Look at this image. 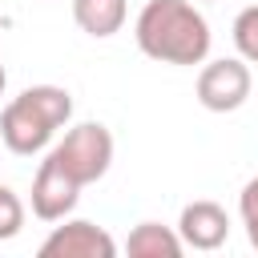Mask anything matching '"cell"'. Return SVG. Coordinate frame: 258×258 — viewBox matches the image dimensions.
I'll return each instance as SVG.
<instances>
[{"label": "cell", "instance_id": "cell-5", "mask_svg": "<svg viewBox=\"0 0 258 258\" xmlns=\"http://www.w3.org/2000/svg\"><path fill=\"white\" fill-rule=\"evenodd\" d=\"M113 254H117L113 234L85 218L52 226V234L40 242V258H113Z\"/></svg>", "mask_w": 258, "mask_h": 258}, {"label": "cell", "instance_id": "cell-2", "mask_svg": "<svg viewBox=\"0 0 258 258\" xmlns=\"http://www.w3.org/2000/svg\"><path fill=\"white\" fill-rule=\"evenodd\" d=\"M73 117V93L60 85H32L20 97H12L0 113V141L16 157H32L48 149L56 129H64Z\"/></svg>", "mask_w": 258, "mask_h": 258}, {"label": "cell", "instance_id": "cell-6", "mask_svg": "<svg viewBox=\"0 0 258 258\" xmlns=\"http://www.w3.org/2000/svg\"><path fill=\"white\" fill-rule=\"evenodd\" d=\"M81 189H85L81 181H73L52 157H44L40 169H36V177H32V214L40 222H64L77 210Z\"/></svg>", "mask_w": 258, "mask_h": 258}, {"label": "cell", "instance_id": "cell-11", "mask_svg": "<svg viewBox=\"0 0 258 258\" xmlns=\"http://www.w3.org/2000/svg\"><path fill=\"white\" fill-rule=\"evenodd\" d=\"M24 230V202L16 198V189L0 185V242H12Z\"/></svg>", "mask_w": 258, "mask_h": 258}, {"label": "cell", "instance_id": "cell-9", "mask_svg": "<svg viewBox=\"0 0 258 258\" xmlns=\"http://www.w3.org/2000/svg\"><path fill=\"white\" fill-rule=\"evenodd\" d=\"M125 250H129L133 258H177V254L185 250V242H181L177 230H169V226H161V222H137V226L129 230Z\"/></svg>", "mask_w": 258, "mask_h": 258}, {"label": "cell", "instance_id": "cell-3", "mask_svg": "<svg viewBox=\"0 0 258 258\" xmlns=\"http://www.w3.org/2000/svg\"><path fill=\"white\" fill-rule=\"evenodd\" d=\"M48 157H52L73 181L93 185V181H101V177L109 173V165H113V133H109L101 121H81V125H73V129L48 149Z\"/></svg>", "mask_w": 258, "mask_h": 258}, {"label": "cell", "instance_id": "cell-4", "mask_svg": "<svg viewBox=\"0 0 258 258\" xmlns=\"http://www.w3.org/2000/svg\"><path fill=\"white\" fill-rule=\"evenodd\" d=\"M250 60L242 56H222V60H202V73H198V101L202 109L210 113H234L246 105L250 97Z\"/></svg>", "mask_w": 258, "mask_h": 258}, {"label": "cell", "instance_id": "cell-12", "mask_svg": "<svg viewBox=\"0 0 258 258\" xmlns=\"http://www.w3.org/2000/svg\"><path fill=\"white\" fill-rule=\"evenodd\" d=\"M238 214H242V226H246V238L250 246L258 250V177H250L238 194Z\"/></svg>", "mask_w": 258, "mask_h": 258}, {"label": "cell", "instance_id": "cell-8", "mask_svg": "<svg viewBox=\"0 0 258 258\" xmlns=\"http://www.w3.org/2000/svg\"><path fill=\"white\" fill-rule=\"evenodd\" d=\"M129 4L125 0H73V20L85 36L93 40H109L125 28Z\"/></svg>", "mask_w": 258, "mask_h": 258}, {"label": "cell", "instance_id": "cell-7", "mask_svg": "<svg viewBox=\"0 0 258 258\" xmlns=\"http://www.w3.org/2000/svg\"><path fill=\"white\" fill-rule=\"evenodd\" d=\"M177 234L189 250H218L226 238H230V214L210 202V198H198L189 206H181V218H177Z\"/></svg>", "mask_w": 258, "mask_h": 258}, {"label": "cell", "instance_id": "cell-10", "mask_svg": "<svg viewBox=\"0 0 258 258\" xmlns=\"http://www.w3.org/2000/svg\"><path fill=\"white\" fill-rule=\"evenodd\" d=\"M234 48L242 60L258 64V4H250L234 16Z\"/></svg>", "mask_w": 258, "mask_h": 258}, {"label": "cell", "instance_id": "cell-1", "mask_svg": "<svg viewBox=\"0 0 258 258\" xmlns=\"http://www.w3.org/2000/svg\"><path fill=\"white\" fill-rule=\"evenodd\" d=\"M137 48L161 64H202L210 56V20L194 0H145L133 24Z\"/></svg>", "mask_w": 258, "mask_h": 258}]
</instances>
